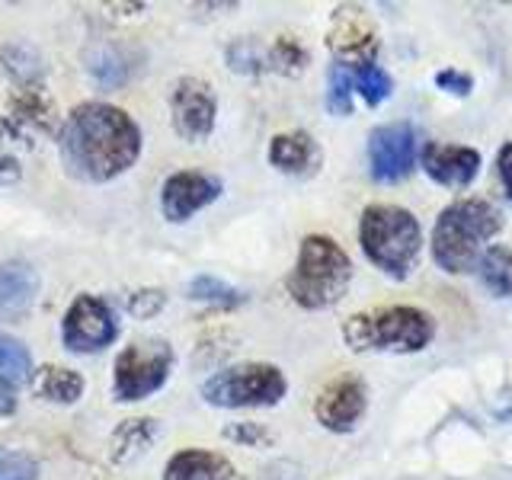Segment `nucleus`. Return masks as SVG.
Listing matches in <instances>:
<instances>
[{
	"mask_svg": "<svg viewBox=\"0 0 512 480\" xmlns=\"http://www.w3.org/2000/svg\"><path fill=\"white\" fill-rule=\"evenodd\" d=\"M503 231L500 208L487 199H458L445 205L429 237L432 260L448 276H468L477 269L487 244Z\"/></svg>",
	"mask_w": 512,
	"mask_h": 480,
	"instance_id": "nucleus-2",
	"label": "nucleus"
},
{
	"mask_svg": "<svg viewBox=\"0 0 512 480\" xmlns=\"http://www.w3.org/2000/svg\"><path fill=\"white\" fill-rule=\"evenodd\" d=\"M477 276L490 295L509 298L512 295V247H503V244L487 247L477 263Z\"/></svg>",
	"mask_w": 512,
	"mask_h": 480,
	"instance_id": "nucleus-19",
	"label": "nucleus"
},
{
	"mask_svg": "<svg viewBox=\"0 0 512 480\" xmlns=\"http://www.w3.org/2000/svg\"><path fill=\"white\" fill-rule=\"evenodd\" d=\"M32 381V356L29 349L16 340V336L0 333V384L7 388H20V384Z\"/></svg>",
	"mask_w": 512,
	"mask_h": 480,
	"instance_id": "nucleus-20",
	"label": "nucleus"
},
{
	"mask_svg": "<svg viewBox=\"0 0 512 480\" xmlns=\"http://www.w3.org/2000/svg\"><path fill=\"white\" fill-rule=\"evenodd\" d=\"M432 336V317L410 304L362 311L343 324V340L352 352H420L432 343Z\"/></svg>",
	"mask_w": 512,
	"mask_h": 480,
	"instance_id": "nucleus-5",
	"label": "nucleus"
},
{
	"mask_svg": "<svg viewBox=\"0 0 512 480\" xmlns=\"http://www.w3.org/2000/svg\"><path fill=\"white\" fill-rule=\"evenodd\" d=\"M352 282L349 253L327 234H308L301 240L298 263L288 272L285 288L304 311H327L346 295Z\"/></svg>",
	"mask_w": 512,
	"mask_h": 480,
	"instance_id": "nucleus-3",
	"label": "nucleus"
},
{
	"mask_svg": "<svg viewBox=\"0 0 512 480\" xmlns=\"http://www.w3.org/2000/svg\"><path fill=\"white\" fill-rule=\"evenodd\" d=\"M416 157H420V138L410 122L378 125L368 135V173L375 183H404L416 167Z\"/></svg>",
	"mask_w": 512,
	"mask_h": 480,
	"instance_id": "nucleus-8",
	"label": "nucleus"
},
{
	"mask_svg": "<svg viewBox=\"0 0 512 480\" xmlns=\"http://www.w3.org/2000/svg\"><path fill=\"white\" fill-rule=\"evenodd\" d=\"M436 87L445 90V93H455V96H468L474 90V80H471V74H464V71L445 68V71L436 74Z\"/></svg>",
	"mask_w": 512,
	"mask_h": 480,
	"instance_id": "nucleus-33",
	"label": "nucleus"
},
{
	"mask_svg": "<svg viewBox=\"0 0 512 480\" xmlns=\"http://www.w3.org/2000/svg\"><path fill=\"white\" fill-rule=\"evenodd\" d=\"M288 391L282 368L269 362H240L221 368L202 384V397L212 407L240 410V407H276Z\"/></svg>",
	"mask_w": 512,
	"mask_h": 480,
	"instance_id": "nucleus-6",
	"label": "nucleus"
},
{
	"mask_svg": "<svg viewBox=\"0 0 512 480\" xmlns=\"http://www.w3.org/2000/svg\"><path fill=\"white\" fill-rule=\"evenodd\" d=\"M157 439V423L154 420H125L116 436H112V461H128L132 455H141L144 448Z\"/></svg>",
	"mask_w": 512,
	"mask_h": 480,
	"instance_id": "nucleus-21",
	"label": "nucleus"
},
{
	"mask_svg": "<svg viewBox=\"0 0 512 480\" xmlns=\"http://www.w3.org/2000/svg\"><path fill=\"white\" fill-rule=\"evenodd\" d=\"M36 477H39V464L26 452L0 448V480H36Z\"/></svg>",
	"mask_w": 512,
	"mask_h": 480,
	"instance_id": "nucleus-30",
	"label": "nucleus"
},
{
	"mask_svg": "<svg viewBox=\"0 0 512 480\" xmlns=\"http://www.w3.org/2000/svg\"><path fill=\"white\" fill-rule=\"evenodd\" d=\"M164 480H244V474H240L234 464L218 452L183 448V452H176L167 461Z\"/></svg>",
	"mask_w": 512,
	"mask_h": 480,
	"instance_id": "nucleus-17",
	"label": "nucleus"
},
{
	"mask_svg": "<svg viewBox=\"0 0 512 480\" xmlns=\"http://www.w3.org/2000/svg\"><path fill=\"white\" fill-rule=\"evenodd\" d=\"M349 74H352V90H356L372 109L381 106L394 93L391 74L384 71V68H378V64H368V68H356V71H349Z\"/></svg>",
	"mask_w": 512,
	"mask_h": 480,
	"instance_id": "nucleus-23",
	"label": "nucleus"
},
{
	"mask_svg": "<svg viewBox=\"0 0 512 480\" xmlns=\"http://www.w3.org/2000/svg\"><path fill=\"white\" fill-rule=\"evenodd\" d=\"M58 148L74 180L109 183L138 160L141 132L119 106L80 103L61 128Z\"/></svg>",
	"mask_w": 512,
	"mask_h": 480,
	"instance_id": "nucleus-1",
	"label": "nucleus"
},
{
	"mask_svg": "<svg viewBox=\"0 0 512 480\" xmlns=\"http://www.w3.org/2000/svg\"><path fill=\"white\" fill-rule=\"evenodd\" d=\"M39 295V272L26 260H7L0 266V317L20 320Z\"/></svg>",
	"mask_w": 512,
	"mask_h": 480,
	"instance_id": "nucleus-15",
	"label": "nucleus"
},
{
	"mask_svg": "<svg viewBox=\"0 0 512 480\" xmlns=\"http://www.w3.org/2000/svg\"><path fill=\"white\" fill-rule=\"evenodd\" d=\"M496 170H500V180H503V189L512 202V141H503V148L496 151Z\"/></svg>",
	"mask_w": 512,
	"mask_h": 480,
	"instance_id": "nucleus-34",
	"label": "nucleus"
},
{
	"mask_svg": "<svg viewBox=\"0 0 512 480\" xmlns=\"http://www.w3.org/2000/svg\"><path fill=\"white\" fill-rule=\"evenodd\" d=\"M173 368V349L164 340H138L125 346L116 356V375H112V388L116 397L132 404L144 400L154 391H160L170 378Z\"/></svg>",
	"mask_w": 512,
	"mask_h": 480,
	"instance_id": "nucleus-7",
	"label": "nucleus"
},
{
	"mask_svg": "<svg viewBox=\"0 0 512 480\" xmlns=\"http://www.w3.org/2000/svg\"><path fill=\"white\" fill-rule=\"evenodd\" d=\"M330 52L340 68H368L378 58V32L362 10H340L333 16Z\"/></svg>",
	"mask_w": 512,
	"mask_h": 480,
	"instance_id": "nucleus-11",
	"label": "nucleus"
},
{
	"mask_svg": "<svg viewBox=\"0 0 512 480\" xmlns=\"http://www.w3.org/2000/svg\"><path fill=\"white\" fill-rule=\"evenodd\" d=\"M13 410H16V391L0 384V416H10Z\"/></svg>",
	"mask_w": 512,
	"mask_h": 480,
	"instance_id": "nucleus-36",
	"label": "nucleus"
},
{
	"mask_svg": "<svg viewBox=\"0 0 512 480\" xmlns=\"http://www.w3.org/2000/svg\"><path fill=\"white\" fill-rule=\"evenodd\" d=\"M269 68L272 71H282V74H301L308 68V48H304L298 39L292 36H282L276 39L269 48Z\"/></svg>",
	"mask_w": 512,
	"mask_h": 480,
	"instance_id": "nucleus-25",
	"label": "nucleus"
},
{
	"mask_svg": "<svg viewBox=\"0 0 512 480\" xmlns=\"http://www.w3.org/2000/svg\"><path fill=\"white\" fill-rule=\"evenodd\" d=\"M269 164L288 176H311L324 164V151L308 132H282L269 141Z\"/></svg>",
	"mask_w": 512,
	"mask_h": 480,
	"instance_id": "nucleus-16",
	"label": "nucleus"
},
{
	"mask_svg": "<svg viewBox=\"0 0 512 480\" xmlns=\"http://www.w3.org/2000/svg\"><path fill=\"white\" fill-rule=\"evenodd\" d=\"M359 244L365 260L391 279H410L420 263L423 231L413 212L400 205H368L359 221Z\"/></svg>",
	"mask_w": 512,
	"mask_h": 480,
	"instance_id": "nucleus-4",
	"label": "nucleus"
},
{
	"mask_svg": "<svg viewBox=\"0 0 512 480\" xmlns=\"http://www.w3.org/2000/svg\"><path fill=\"white\" fill-rule=\"evenodd\" d=\"M4 64H7V71H10L16 80H23V84H36L39 74H42V64H39L36 48H29V45H23V42H16V45L4 48Z\"/></svg>",
	"mask_w": 512,
	"mask_h": 480,
	"instance_id": "nucleus-27",
	"label": "nucleus"
},
{
	"mask_svg": "<svg viewBox=\"0 0 512 480\" xmlns=\"http://www.w3.org/2000/svg\"><path fill=\"white\" fill-rule=\"evenodd\" d=\"M420 167L439 186L464 189V186H471L477 180V173H480V154L474 148H464V144L426 141L423 148H420Z\"/></svg>",
	"mask_w": 512,
	"mask_h": 480,
	"instance_id": "nucleus-14",
	"label": "nucleus"
},
{
	"mask_svg": "<svg viewBox=\"0 0 512 480\" xmlns=\"http://www.w3.org/2000/svg\"><path fill=\"white\" fill-rule=\"evenodd\" d=\"M167 304L164 288H141L132 298H128V314H135L141 320H148L154 314H160V308Z\"/></svg>",
	"mask_w": 512,
	"mask_h": 480,
	"instance_id": "nucleus-31",
	"label": "nucleus"
},
{
	"mask_svg": "<svg viewBox=\"0 0 512 480\" xmlns=\"http://www.w3.org/2000/svg\"><path fill=\"white\" fill-rule=\"evenodd\" d=\"M170 112H173V128L186 141H205L215 128V112H218L215 90L199 77H180L170 93Z\"/></svg>",
	"mask_w": 512,
	"mask_h": 480,
	"instance_id": "nucleus-10",
	"label": "nucleus"
},
{
	"mask_svg": "<svg viewBox=\"0 0 512 480\" xmlns=\"http://www.w3.org/2000/svg\"><path fill=\"white\" fill-rule=\"evenodd\" d=\"M189 298L192 301H205V304H215V308H237V304H244L247 295L240 292V288L221 282L215 276H196L189 282Z\"/></svg>",
	"mask_w": 512,
	"mask_h": 480,
	"instance_id": "nucleus-24",
	"label": "nucleus"
},
{
	"mask_svg": "<svg viewBox=\"0 0 512 480\" xmlns=\"http://www.w3.org/2000/svg\"><path fill=\"white\" fill-rule=\"evenodd\" d=\"M224 436L240 442V445H266V442H272V436L260 423H234V426L224 429Z\"/></svg>",
	"mask_w": 512,
	"mask_h": 480,
	"instance_id": "nucleus-32",
	"label": "nucleus"
},
{
	"mask_svg": "<svg viewBox=\"0 0 512 480\" xmlns=\"http://www.w3.org/2000/svg\"><path fill=\"white\" fill-rule=\"evenodd\" d=\"M365 404H368V394H365L362 378L343 375V378L330 381L327 388L317 394L314 416H317V423L330 432H349L362 420Z\"/></svg>",
	"mask_w": 512,
	"mask_h": 480,
	"instance_id": "nucleus-13",
	"label": "nucleus"
},
{
	"mask_svg": "<svg viewBox=\"0 0 512 480\" xmlns=\"http://www.w3.org/2000/svg\"><path fill=\"white\" fill-rule=\"evenodd\" d=\"M228 64L237 74H260L269 71V52H263L253 39H237L228 48Z\"/></svg>",
	"mask_w": 512,
	"mask_h": 480,
	"instance_id": "nucleus-26",
	"label": "nucleus"
},
{
	"mask_svg": "<svg viewBox=\"0 0 512 480\" xmlns=\"http://www.w3.org/2000/svg\"><path fill=\"white\" fill-rule=\"evenodd\" d=\"M16 176H20V164L10 157V154H4L0 151V186H7V183H13Z\"/></svg>",
	"mask_w": 512,
	"mask_h": 480,
	"instance_id": "nucleus-35",
	"label": "nucleus"
},
{
	"mask_svg": "<svg viewBox=\"0 0 512 480\" xmlns=\"http://www.w3.org/2000/svg\"><path fill=\"white\" fill-rule=\"evenodd\" d=\"M84 61H87V71L96 77V84H100V87H122L128 80V64L112 45L87 48Z\"/></svg>",
	"mask_w": 512,
	"mask_h": 480,
	"instance_id": "nucleus-22",
	"label": "nucleus"
},
{
	"mask_svg": "<svg viewBox=\"0 0 512 480\" xmlns=\"http://www.w3.org/2000/svg\"><path fill=\"white\" fill-rule=\"evenodd\" d=\"M116 333V314L96 295H77L61 324V340L71 352H100L116 340Z\"/></svg>",
	"mask_w": 512,
	"mask_h": 480,
	"instance_id": "nucleus-9",
	"label": "nucleus"
},
{
	"mask_svg": "<svg viewBox=\"0 0 512 480\" xmlns=\"http://www.w3.org/2000/svg\"><path fill=\"white\" fill-rule=\"evenodd\" d=\"M16 109V119L20 122H32L39 128H48L52 125V103H48V96H42L39 90H26V96H20V100L13 103Z\"/></svg>",
	"mask_w": 512,
	"mask_h": 480,
	"instance_id": "nucleus-29",
	"label": "nucleus"
},
{
	"mask_svg": "<svg viewBox=\"0 0 512 480\" xmlns=\"http://www.w3.org/2000/svg\"><path fill=\"white\" fill-rule=\"evenodd\" d=\"M29 384L48 404H77L80 394H84V378L74 368H61V365H45L39 372H32Z\"/></svg>",
	"mask_w": 512,
	"mask_h": 480,
	"instance_id": "nucleus-18",
	"label": "nucleus"
},
{
	"mask_svg": "<svg viewBox=\"0 0 512 480\" xmlns=\"http://www.w3.org/2000/svg\"><path fill=\"white\" fill-rule=\"evenodd\" d=\"M221 196V180L208 173L196 170H183L167 176L164 189H160V208H164V218L180 224L189 221L196 212H202L205 205H212Z\"/></svg>",
	"mask_w": 512,
	"mask_h": 480,
	"instance_id": "nucleus-12",
	"label": "nucleus"
},
{
	"mask_svg": "<svg viewBox=\"0 0 512 480\" xmlns=\"http://www.w3.org/2000/svg\"><path fill=\"white\" fill-rule=\"evenodd\" d=\"M352 74L349 68H340V64H333L330 68V90H327V109L333 116H352Z\"/></svg>",
	"mask_w": 512,
	"mask_h": 480,
	"instance_id": "nucleus-28",
	"label": "nucleus"
}]
</instances>
